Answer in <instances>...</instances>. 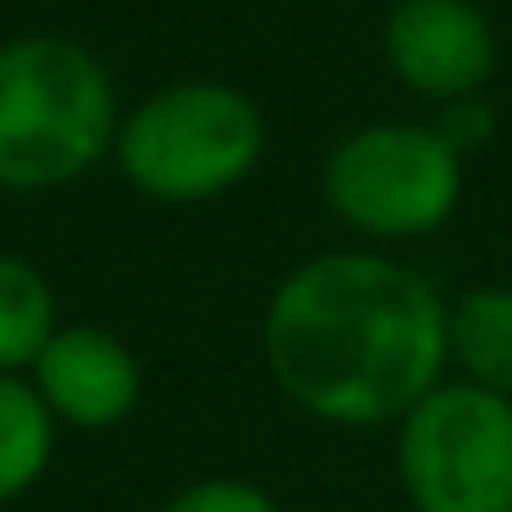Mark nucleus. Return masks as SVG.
Here are the masks:
<instances>
[{"instance_id":"1","label":"nucleus","mask_w":512,"mask_h":512,"mask_svg":"<svg viewBox=\"0 0 512 512\" xmlns=\"http://www.w3.org/2000/svg\"><path fill=\"white\" fill-rule=\"evenodd\" d=\"M452 303L413 265L336 248L292 265L265 303V364L309 419L397 424L452 364Z\"/></svg>"},{"instance_id":"2","label":"nucleus","mask_w":512,"mask_h":512,"mask_svg":"<svg viewBox=\"0 0 512 512\" xmlns=\"http://www.w3.org/2000/svg\"><path fill=\"white\" fill-rule=\"evenodd\" d=\"M122 111L105 61L67 34L0 39V188L56 193L116 155Z\"/></svg>"},{"instance_id":"3","label":"nucleus","mask_w":512,"mask_h":512,"mask_svg":"<svg viewBox=\"0 0 512 512\" xmlns=\"http://www.w3.org/2000/svg\"><path fill=\"white\" fill-rule=\"evenodd\" d=\"M265 155V116L221 78H182L122 116L116 171L155 204H210L243 188Z\"/></svg>"},{"instance_id":"4","label":"nucleus","mask_w":512,"mask_h":512,"mask_svg":"<svg viewBox=\"0 0 512 512\" xmlns=\"http://www.w3.org/2000/svg\"><path fill=\"white\" fill-rule=\"evenodd\" d=\"M320 193L347 232L408 243L457 215L463 155L435 133V122H369L325 155Z\"/></svg>"},{"instance_id":"5","label":"nucleus","mask_w":512,"mask_h":512,"mask_svg":"<svg viewBox=\"0 0 512 512\" xmlns=\"http://www.w3.org/2000/svg\"><path fill=\"white\" fill-rule=\"evenodd\" d=\"M397 474L413 512H512V397L441 380L397 419Z\"/></svg>"},{"instance_id":"6","label":"nucleus","mask_w":512,"mask_h":512,"mask_svg":"<svg viewBox=\"0 0 512 512\" xmlns=\"http://www.w3.org/2000/svg\"><path fill=\"white\" fill-rule=\"evenodd\" d=\"M380 56L408 94L446 105L485 94L501 67V39L474 0H391Z\"/></svg>"},{"instance_id":"7","label":"nucleus","mask_w":512,"mask_h":512,"mask_svg":"<svg viewBox=\"0 0 512 512\" xmlns=\"http://www.w3.org/2000/svg\"><path fill=\"white\" fill-rule=\"evenodd\" d=\"M28 380L56 413V424H72L83 435L116 430L122 419H133L138 397H144V369H138L133 347L89 320L56 325Z\"/></svg>"},{"instance_id":"8","label":"nucleus","mask_w":512,"mask_h":512,"mask_svg":"<svg viewBox=\"0 0 512 512\" xmlns=\"http://www.w3.org/2000/svg\"><path fill=\"white\" fill-rule=\"evenodd\" d=\"M446 336H452V364L485 391L512 397V287L485 281L468 287L446 314Z\"/></svg>"},{"instance_id":"9","label":"nucleus","mask_w":512,"mask_h":512,"mask_svg":"<svg viewBox=\"0 0 512 512\" xmlns=\"http://www.w3.org/2000/svg\"><path fill=\"white\" fill-rule=\"evenodd\" d=\"M56 452V413L28 375H0V507L34 490Z\"/></svg>"},{"instance_id":"10","label":"nucleus","mask_w":512,"mask_h":512,"mask_svg":"<svg viewBox=\"0 0 512 512\" xmlns=\"http://www.w3.org/2000/svg\"><path fill=\"white\" fill-rule=\"evenodd\" d=\"M56 292L45 270L0 248V375H23L56 336Z\"/></svg>"},{"instance_id":"11","label":"nucleus","mask_w":512,"mask_h":512,"mask_svg":"<svg viewBox=\"0 0 512 512\" xmlns=\"http://www.w3.org/2000/svg\"><path fill=\"white\" fill-rule=\"evenodd\" d=\"M160 512H281V501L270 496L265 485H254V479L215 474V479H193V485H182Z\"/></svg>"},{"instance_id":"12","label":"nucleus","mask_w":512,"mask_h":512,"mask_svg":"<svg viewBox=\"0 0 512 512\" xmlns=\"http://www.w3.org/2000/svg\"><path fill=\"white\" fill-rule=\"evenodd\" d=\"M435 133L446 138V144L457 149V155H474V149L490 144V133H496V111L485 105V94H468V100H446L435 105Z\"/></svg>"}]
</instances>
